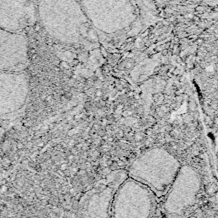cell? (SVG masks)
I'll use <instances>...</instances> for the list:
<instances>
[{
    "label": "cell",
    "instance_id": "1",
    "mask_svg": "<svg viewBox=\"0 0 218 218\" xmlns=\"http://www.w3.org/2000/svg\"><path fill=\"white\" fill-rule=\"evenodd\" d=\"M38 18L48 35L65 44L87 35V26L75 0H39Z\"/></svg>",
    "mask_w": 218,
    "mask_h": 218
},
{
    "label": "cell",
    "instance_id": "2",
    "mask_svg": "<svg viewBox=\"0 0 218 218\" xmlns=\"http://www.w3.org/2000/svg\"><path fill=\"white\" fill-rule=\"evenodd\" d=\"M30 94V79L24 71L0 73V116H12L23 110Z\"/></svg>",
    "mask_w": 218,
    "mask_h": 218
},
{
    "label": "cell",
    "instance_id": "3",
    "mask_svg": "<svg viewBox=\"0 0 218 218\" xmlns=\"http://www.w3.org/2000/svg\"><path fill=\"white\" fill-rule=\"evenodd\" d=\"M29 63L28 40L21 33L0 28V73L24 71Z\"/></svg>",
    "mask_w": 218,
    "mask_h": 218
},
{
    "label": "cell",
    "instance_id": "4",
    "mask_svg": "<svg viewBox=\"0 0 218 218\" xmlns=\"http://www.w3.org/2000/svg\"><path fill=\"white\" fill-rule=\"evenodd\" d=\"M38 19L35 0H0V28L21 33Z\"/></svg>",
    "mask_w": 218,
    "mask_h": 218
}]
</instances>
